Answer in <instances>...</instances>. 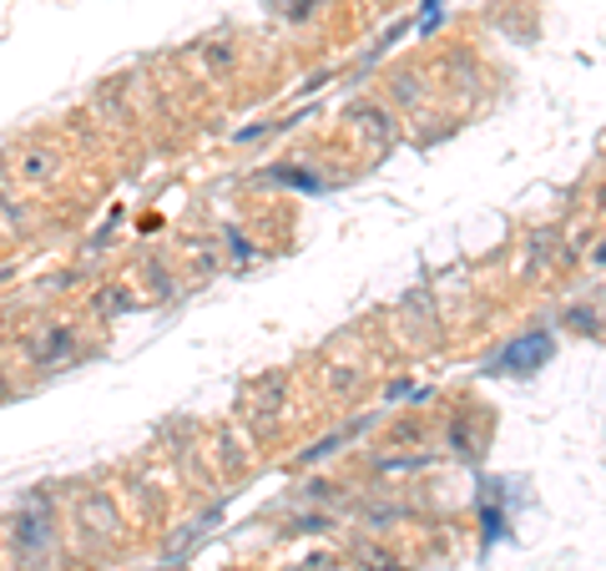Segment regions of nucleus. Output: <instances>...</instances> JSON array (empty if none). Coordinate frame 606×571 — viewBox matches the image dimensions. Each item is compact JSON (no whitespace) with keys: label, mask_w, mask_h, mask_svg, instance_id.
Returning a JSON list of instances; mask_svg holds the SVG:
<instances>
[{"label":"nucleus","mask_w":606,"mask_h":571,"mask_svg":"<svg viewBox=\"0 0 606 571\" xmlns=\"http://www.w3.org/2000/svg\"><path fill=\"white\" fill-rule=\"evenodd\" d=\"M51 541H56V531H51V516H46V506H36V511H21L15 516V551H46Z\"/></svg>","instance_id":"f03ea898"},{"label":"nucleus","mask_w":606,"mask_h":571,"mask_svg":"<svg viewBox=\"0 0 606 571\" xmlns=\"http://www.w3.org/2000/svg\"><path fill=\"white\" fill-rule=\"evenodd\" d=\"M51 162H56V157L51 152H36V157H25V178H51Z\"/></svg>","instance_id":"20e7f679"},{"label":"nucleus","mask_w":606,"mask_h":571,"mask_svg":"<svg viewBox=\"0 0 606 571\" xmlns=\"http://www.w3.org/2000/svg\"><path fill=\"white\" fill-rule=\"evenodd\" d=\"M66 355H72V329L51 324V329L41 334V345H36V364H61Z\"/></svg>","instance_id":"7ed1b4c3"},{"label":"nucleus","mask_w":606,"mask_h":571,"mask_svg":"<svg viewBox=\"0 0 606 571\" xmlns=\"http://www.w3.org/2000/svg\"><path fill=\"white\" fill-rule=\"evenodd\" d=\"M551 359V339L546 334H525V339H515L511 349H500L496 355V374H531V369H541Z\"/></svg>","instance_id":"f257e3e1"}]
</instances>
